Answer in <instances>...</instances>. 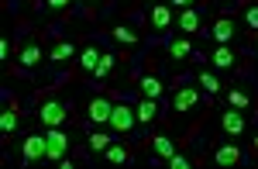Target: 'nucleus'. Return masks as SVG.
Returning a JSON list of instances; mask_svg holds the SVG:
<instances>
[{
  "label": "nucleus",
  "mask_w": 258,
  "mask_h": 169,
  "mask_svg": "<svg viewBox=\"0 0 258 169\" xmlns=\"http://www.w3.org/2000/svg\"><path fill=\"white\" fill-rule=\"evenodd\" d=\"M38 118H41V125H48V128H62L66 118H69V104L55 100V97H45L38 104Z\"/></svg>",
  "instance_id": "obj_1"
},
{
  "label": "nucleus",
  "mask_w": 258,
  "mask_h": 169,
  "mask_svg": "<svg viewBox=\"0 0 258 169\" xmlns=\"http://www.w3.org/2000/svg\"><path fill=\"white\" fill-rule=\"evenodd\" d=\"M135 121H138V110H131L124 100H120V104H114V110H110V128H114V131L127 135V131L135 128Z\"/></svg>",
  "instance_id": "obj_2"
},
{
  "label": "nucleus",
  "mask_w": 258,
  "mask_h": 169,
  "mask_svg": "<svg viewBox=\"0 0 258 169\" xmlns=\"http://www.w3.org/2000/svg\"><path fill=\"white\" fill-rule=\"evenodd\" d=\"M21 155H24V162H38L48 155V138L45 135H28L24 142H21Z\"/></svg>",
  "instance_id": "obj_3"
},
{
  "label": "nucleus",
  "mask_w": 258,
  "mask_h": 169,
  "mask_svg": "<svg viewBox=\"0 0 258 169\" xmlns=\"http://www.w3.org/2000/svg\"><path fill=\"white\" fill-rule=\"evenodd\" d=\"M48 155L45 159H55V162H62L66 159V148H69V138H66V131L62 128H48Z\"/></svg>",
  "instance_id": "obj_4"
},
{
  "label": "nucleus",
  "mask_w": 258,
  "mask_h": 169,
  "mask_svg": "<svg viewBox=\"0 0 258 169\" xmlns=\"http://www.w3.org/2000/svg\"><path fill=\"white\" fill-rule=\"evenodd\" d=\"M197 104H200L197 86H179L176 97H172V110H176V114H186V110H193Z\"/></svg>",
  "instance_id": "obj_5"
},
{
  "label": "nucleus",
  "mask_w": 258,
  "mask_h": 169,
  "mask_svg": "<svg viewBox=\"0 0 258 169\" xmlns=\"http://www.w3.org/2000/svg\"><path fill=\"white\" fill-rule=\"evenodd\" d=\"M110 110H114V104H110L107 97H93V100H90V121H93V125L110 121Z\"/></svg>",
  "instance_id": "obj_6"
},
{
  "label": "nucleus",
  "mask_w": 258,
  "mask_h": 169,
  "mask_svg": "<svg viewBox=\"0 0 258 169\" xmlns=\"http://www.w3.org/2000/svg\"><path fill=\"white\" fill-rule=\"evenodd\" d=\"M76 55V45L73 42H66V38H55V45H52V52H48V59L55 66H62V63H69Z\"/></svg>",
  "instance_id": "obj_7"
},
{
  "label": "nucleus",
  "mask_w": 258,
  "mask_h": 169,
  "mask_svg": "<svg viewBox=\"0 0 258 169\" xmlns=\"http://www.w3.org/2000/svg\"><path fill=\"white\" fill-rule=\"evenodd\" d=\"M210 35H214V42H217V45H227L231 38H234V18H217Z\"/></svg>",
  "instance_id": "obj_8"
},
{
  "label": "nucleus",
  "mask_w": 258,
  "mask_h": 169,
  "mask_svg": "<svg viewBox=\"0 0 258 169\" xmlns=\"http://www.w3.org/2000/svg\"><path fill=\"white\" fill-rule=\"evenodd\" d=\"M220 128H224L227 135H241V131H244V114H241L238 107H231V110L220 118Z\"/></svg>",
  "instance_id": "obj_9"
},
{
  "label": "nucleus",
  "mask_w": 258,
  "mask_h": 169,
  "mask_svg": "<svg viewBox=\"0 0 258 169\" xmlns=\"http://www.w3.org/2000/svg\"><path fill=\"white\" fill-rule=\"evenodd\" d=\"M18 59H21V66H38V59H41V45L35 42V38H28V42L21 45V52H18Z\"/></svg>",
  "instance_id": "obj_10"
},
{
  "label": "nucleus",
  "mask_w": 258,
  "mask_h": 169,
  "mask_svg": "<svg viewBox=\"0 0 258 169\" xmlns=\"http://www.w3.org/2000/svg\"><path fill=\"white\" fill-rule=\"evenodd\" d=\"M210 63L217 66V69H234V66H238V55H234L227 45H217L214 55H210Z\"/></svg>",
  "instance_id": "obj_11"
},
{
  "label": "nucleus",
  "mask_w": 258,
  "mask_h": 169,
  "mask_svg": "<svg viewBox=\"0 0 258 169\" xmlns=\"http://www.w3.org/2000/svg\"><path fill=\"white\" fill-rule=\"evenodd\" d=\"M200 24H203V18H200L197 7H182V14H179V21H176L179 31H197Z\"/></svg>",
  "instance_id": "obj_12"
},
{
  "label": "nucleus",
  "mask_w": 258,
  "mask_h": 169,
  "mask_svg": "<svg viewBox=\"0 0 258 169\" xmlns=\"http://www.w3.org/2000/svg\"><path fill=\"white\" fill-rule=\"evenodd\" d=\"M138 86H141V93H145V97H152V100H155V97H162V90H165L155 73H145V76L138 80Z\"/></svg>",
  "instance_id": "obj_13"
},
{
  "label": "nucleus",
  "mask_w": 258,
  "mask_h": 169,
  "mask_svg": "<svg viewBox=\"0 0 258 169\" xmlns=\"http://www.w3.org/2000/svg\"><path fill=\"white\" fill-rule=\"evenodd\" d=\"M169 24H172V7H169V4H155V7H152V28H169Z\"/></svg>",
  "instance_id": "obj_14"
},
{
  "label": "nucleus",
  "mask_w": 258,
  "mask_h": 169,
  "mask_svg": "<svg viewBox=\"0 0 258 169\" xmlns=\"http://www.w3.org/2000/svg\"><path fill=\"white\" fill-rule=\"evenodd\" d=\"M214 159H217V166H234V162H241V152L238 145H220L214 152Z\"/></svg>",
  "instance_id": "obj_15"
},
{
  "label": "nucleus",
  "mask_w": 258,
  "mask_h": 169,
  "mask_svg": "<svg viewBox=\"0 0 258 169\" xmlns=\"http://www.w3.org/2000/svg\"><path fill=\"white\" fill-rule=\"evenodd\" d=\"M100 55H103V52H100L97 45H86V48L80 52V69L93 73V69H97V63H100Z\"/></svg>",
  "instance_id": "obj_16"
},
{
  "label": "nucleus",
  "mask_w": 258,
  "mask_h": 169,
  "mask_svg": "<svg viewBox=\"0 0 258 169\" xmlns=\"http://www.w3.org/2000/svg\"><path fill=\"white\" fill-rule=\"evenodd\" d=\"M152 148H155V155H162V159H169V155L176 152V142H172L169 135H155V138H152Z\"/></svg>",
  "instance_id": "obj_17"
},
{
  "label": "nucleus",
  "mask_w": 258,
  "mask_h": 169,
  "mask_svg": "<svg viewBox=\"0 0 258 169\" xmlns=\"http://www.w3.org/2000/svg\"><path fill=\"white\" fill-rule=\"evenodd\" d=\"M135 110H138V121H145V125H152V121H155V114H159V107H155V100H152V97H145Z\"/></svg>",
  "instance_id": "obj_18"
},
{
  "label": "nucleus",
  "mask_w": 258,
  "mask_h": 169,
  "mask_svg": "<svg viewBox=\"0 0 258 169\" xmlns=\"http://www.w3.org/2000/svg\"><path fill=\"white\" fill-rule=\"evenodd\" d=\"M197 80H200V86H203L207 93H220V80L214 76V73H210V69H200Z\"/></svg>",
  "instance_id": "obj_19"
},
{
  "label": "nucleus",
  "mask_w": 258,
  "mask_h": 169,
  "mask_svg": "<svg viewBox=\"0 0 258 169\" xmlns=\"http://www.w3.org/2000/svg\"><path fill=\"white\" fill-rule=\"evenodd\" d=\"M169 55L172 59H186V55H193V45L186 38H176V42H169Z\"/></svg>",
  "instance_id": "obj_20"
},
{
  "label": "nucleus",
  "mask_w": 258,
  "mask_h": 169,
  "mask_svg": "<svg viewBox=\"0 0 258 169\" xmlns=\"http://www.w3.org/2000/svg\"><path fill=\"white\" fill-rule=\"evenodd\" d=\"M14 128H18V110L7 107V110L0 114V131H4V135H14Z\"/></svg>",
  "instance_id": "obj_21"
},
{
  "label": "nucleus",
  "mask_w": 258,
  "mask_h": 169,
  "mask_svg": "<svg viewBox=\"0 0 258 169\" xmlns=\"http://www.w3.org/2000/svg\"><path fill=\"white\" fill-rule=\"evenodd\" d=\"M110 35H114L117 42H124V45H135V42H138V31H135V28H127V24H117Z\"/></svg>",
  "instance_id": "obj_22"
},
{
  "label": "nucleus",
  "mask_w": 258,
  "mask_h": 169,
  "mask_svg": "<svg viewBox=\"0 0 258 169\" xmlns=\"http://www.w3.org/2000/svg\"><path fill=\"white\" fill-rule=\"evenodd\" d=\"M110 69H114V55H107V52H103V55H100V63H97V69H93V76L103 80V76H110Z\"/></svg>",
  "instance_id": "obj_23"
},
{
  "label": "nucleus",
  "mask_w": 258,
  "mask_h": 169,
  "mask_svg": "<svg viewBox=\"0 0 258 169\" xmlns=\"http://www.w3.org/2000/svg\"><path fill=\"white\" fill-rule=\"evenodd\" d=\"M107 162H127V148H120V145H107Z\"/></svg>",
  "instance_id": "obj_24"
},
{
  "label": "nucleus",
  "mask_w": 258,
  "mask_h": 169,
  "mask_svg": "<svg viewBox=\"0 0 258 169\" xmlns=\"http://www.w3.org/2000/svg\"><path fill=\"white\" fill-rule=\"evenodd\" d=\"M107 145H110V138H107L103 131H93V135H90V148H93V152H107Z\"/></svg>",
  "instance_id": "obj_25"
},
{
  "label": "nucleus",
  "mask_w": 258,
  "mask_h": 169,
  "mask_svg": "<svg viewBox=\"0 0 258 169\" xmlns=\"http://www.w3.org/2000/svg\"><path fill=\"white\" fill-rule=\"evenodd\" d=\"M227 104L238 107V110H244V107H248V93H241V90H231V93H227Z\"/></svg>",
  "instance_id": "obj_26"
},
{
  "label": "nucleus",
  "mask_w": 258,
  "mask_h": 169,
  "mask_svg": "<svg viewBox=\"0 0 258 169\" xmlns=\"http://www.w3.org/2000/svg\"><path fill=\"white\" fill-rule=\"evenodd\" d=\"M169 162H172V169H189V166H193V159H189V155H182V152H172V155H169Z\"/></svg>",
  "instance_id": "obj_27"
},
{
  "label": "nucleus",
  "mask_w": 258,
  "mask_h": 169,
  "mask_svg": "<svg viewBox=\"0 0 258 169\" xmlns=\"http://www.w3.org/2000/svg\"><path fill=\"white\" fill-rule=\"evenodd\" d=\"M244 18H248L251 28H258V7H248V14H244Z\"/></svg>",
  "instance_id": "obj_28"
},
{
  "label": "nucleus",
  "mask_w": 258,
  "mask_h": 169,
  "mask_svg": "<svg viewBox=\"0 0 258 169\" xmlns=\"http://www.w3.org/2000/svg\"><path fill=\"white\" fill-rule=\"evenodd\" d=\"M0 59H11V42L7 38H0Z\"/></svg>",
  "instance_id": "obj_29"
},
{
  "label": "nucleus",
  "mask_w": 258,
  "mask_h": 169,
  "mask_svg": "<svg viewBox=\"0 0 258 169\" xmlns=\"http://www.w3.org/2000/svg\"><path fill=\"white\" fill-rule=\"evenodd\" d=\"M52 11H66V4H73V0H45Z\"/></svg>",
  "instance_id": "obj_30"
},
{
  "label": "nucleus",
  "mask_w": 258,
  "mask_h": 169,
  "mask_svg": "<svg viewBox=\"0 0 258 169\" xmlns=\"http://www.w3.org/2000/svg\"><path fill=\"white\" fill-rule=\"evenodd\" d=\"M169 4H176V7H193L197 0H169Z\"/></svg>",
  "instance_id": "obj_31"
},
{
  "label": "nucleus",
  "mask_w": 258,
  "mask_h": 169,
  "mask_svg": "<svg viewBox=\"0 0 258 169\" xmlns=\"http://www.w3.org/2000/svg\"><path fill=\"white\" fill-rule=\"evenodd\" d=\"M93 4H97V0H93Z\"/></svg>",
  "instance_id": "obj_32"
}]
</instances>
